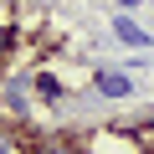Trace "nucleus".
I'll return each instance as SVG.
<instances>
[{"label":"nucleus","mask_w":154,"mask_h":154,"mask_svg":"<svg viewBox=\"0 0 154 154\" xmlns=\"http://www.w3.org/2000/svg\"><path fill=\"white\" fill-rule=\"evenodd\" d=\"M31 98H36V72H5V82H0V108L11 113V123L26 118Z\"/></svg>","instance_id":"1"},{"label":"nucleus","mask_w":154,"mask_h":154,"mask_svg":"<svg viewBox=\"0 0 154 154\" xmlns=\"http://www.w3.org/2000/svg\"><path fill=\"white\" fill-rule=\"evenodd\" d=\"M93 93L108 98V103H123V98H134V77L118 72V67H98L93 72Z\"/></svg>","instance_id":"2"},{"label":"nucleus","mask_w":154,"mask_h":154,"mask_svg":"<svg viewBox=\"0 0 154 154\" xmlns=\"http://www.w3.org/2000/svg\"><path fill=\"white\" fill-rule=\"evenodd\" d=\"M113 36H118L123 46H134V51H144V46L154 41V36H149V31H144V26H139L128 11H118V16H113Z\"/></svg>","instance_id":"3"},{"label":"nucleus","mask_w":154,"mask_h":154,"mask_svg":"<svg viewBox=\"0 0 154 154\" xmlns=\"http://www.w3.org/2000/svg\"><path fill=\"white\" fill-rule=\"evenodd\" d=\"M36 98H41V103H62V98H67V88H62V77H57V72L36 67Z\"/></svg>","instance_id":"4"},{"label":"nucleus","mask_w":154,"mask_h":154,"mask_svg":"<svg viewBox=\"0 0 154 154\" xmlns=\"http://www.w3.org/2000/svg\"><path fill=\"white\" fill-rule=\"evenodd\" d=\"M26 154H77V144H72V139H62V134H51V139L26 144Z\"/></svg>","instance_id":"5"},{"label":"nucleus","mask_w":154,"mask_h":154,"mask_svg":"<svg viewBox=\"0 0 154 154\" xmlns=\"http://www.w3.org/2000/svg\"><path fill=\"white\" fill-rule=\"evenodd\" d=\"M0 154H26L21 128H16V123H5V118H0Z\"/></svg>","instance_id":"6"},{"label":"nucleus","mask_w":154,"mask_h":154,"mask_svg":"<svg viewBox=\"0 0 154 154\" xmlns=\"http://www.w3.org/2000/svg\"><path fill=\"white\" fill-rule=\"evenodd\" d=\"M11 51H16V26L0 21V57H11Z\"/></svg>","instance_id":"7"},{"label":"nucleus","mask_w":154,"mask_h":154,"mask_svg":"<svg viewBox=\"0 0 154 154\" xmlns=\"http://www.w3.org/2000/svg\"><path fill=\"white\" fill-rule=\"evenodd\" d=\"M113 5H118V11H128V16H134V11H139V5H144V0H113Z\"/></svg>","instance_id":"8"}]
</instances>
